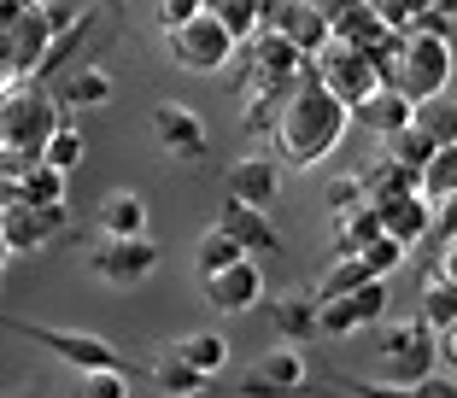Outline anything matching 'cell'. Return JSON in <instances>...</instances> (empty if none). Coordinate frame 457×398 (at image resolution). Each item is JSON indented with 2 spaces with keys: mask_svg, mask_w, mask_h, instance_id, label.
<instances>
[{
  "mask_svg": "<svg viewBox=\"0 0 457 398\" xmlns=\"http://www.w3.org/2000/svg\"><path fill=\"white\" fill-rule=\"evenodd\" d=\"M352 129V112L340 106L335 94L317 82V70L294 82L282 94V112H276V135H270V153L282 170H311L317 159H328Z\"/></svg>",
  "mask_w": 457,
  "mask_h": 398,
  "instance_id": "cell-1",
  "label": "cell"
},
{
  "mask_svg": "<svg viewBox=\"0 0 457 398\" xmlns=\"http://www.w3.org/2000/svg\"><path fill=\"white\" fill-rule=\"evenodd\" d=\"M65 123V112L54 106V94H41L36 82H18V88L0 94V159L12 164H41L54 129Z\"/></svg>",
  "mask_w": 457,
  "mask_h": 398,
  "instance_id": "cell-2",
  "label": "cell"
},
{
  "mask_svg": "<svg viewBox=\"0 0 457 398\" xmlns=\"http://www.w3.org/2000/svg\"><path fill=\"white\" fill-rule=\"evenodd\" d=\"M376 363L381 386H404V393H417L428 375H440V340L422 328V317H404V322H387L376 340Z\"/></svg>",
  "mask_w": 457,
  "mask_h": 398,
  "instance_id": "cell-3",
  "label": "cell"
},
{
  "mask_svg": "<svg viewBox=\"0 0 457 398\" xmlns=\"http://www.w3.org/2000/svg\"><path fill=\"white\" fill-rule=\"evenodd\" d=\"M452 77H457L452 41H440V36H404L393 94H404L411 106H428V100H440V94L452 88Z\"/></svg>",
  "mask_w": 457,
  "mask_h": 398,
  "instance_id": "cell-4",
  "label": "cell"
},
{
  "mask_svg": "<svg viewBox=\"0 0 457 398\" xmlns=\"http://www.w3.org/2000/svg\"><path fill=\"white\" fill-rule=\"evenodd\" d=\"M12 334H24V340L47 345L54 358H65L77 375H123L129 363H123V352L112 340H100V334H77V328H41V322H6Z\"/></svg>",
  "mask_w": 457,
  "mask_h": 398,
  "instance_id": "cell-5",
  "label": "cell"
},
{
  "mask_svg": "<svg viewBox=\"0 0 457 398\" xmlns=\"http://www.w3.org/2000/svg\"><path fill=\"white\" fill-rule=\"evenodd\" d=\"M164 47H170V65L188 70V77H217V70L235 59V41H228V29L212 18V6H200V18H188L176 36H164Z\"/></svg>",
  "mask_w": 457,
  "mask_h": 398,
  "instance_id": "cell-6",
  "label": "cell"
},
{
  "mask_svg": "<svg viewBox=\"0 0 457 398\" xmlns=\"http://www.w3.org/2000/svg\"><path fill=\"white\" fill-rule=\"evenodd\" d=\"M311 70H317V82H323L346 112H358L370 94H381V77H376V65H370V54H358L346 41H328L323 54L311 59Z\"/></svg>",
  "mask_w": 457,
  "mask_h": 398,
  "instance_id": "cell-7",
  "label": "cell"
},
{
  "mask_svg": "<svg viewBox=\"0 0 457 398\" xmlns=\"http://www.w3.org/2000/svg\"><path fill=\"white\" fill-rule=\"evenodd\" d=\"M264 29L270 36H282L287 47H299L305 59H317L328 47V6H317V0H270L264 6Z\"/></svg>",
  "mask_w": 457,
  "mask_h": 398,
  "instance_id": "cell-8",
  "label": "cell"
},
{
  "mask_svg": "<svg viewBox=\"0 0 457 398\" xmlns=\"http://www.w3.org/2000/svg\"><path fill=\"white\" fill-rule=\"evenodd\" d=\"M159 269V246L153 240H100L88 253V276L106 287H141Z\"/></svg>",
  "mask_w": 457,
  "mask_h": 398,
  "instance_id": "cell-9",
  "label": "cell"
},
{
  "mask_svg": "<svg viewBox=\"0 0 457 398\" xmlns=\"http://www.w3.org/2000/svg\"><path fill=\"white\" fill-rule=\"evenodd\" d=\"M311 375L305 352H294V345H276V352H264V358L253 363V369L241 375V386H235V398H287L299 393Z\"/></svg>",
  "mask_w": 457,
  "mask_h": 398,
  "instance_id": "cell-10",
  "label": "cell"
},
{
  "mask_svg": "<svg viewBox=\"0 0 457 398\" xmlns=\"http://www.w3.org/2000/svg\"><path fill=\"white\" fill-rule=\"evenodd\" d=\"M153 141H159L164 159H205V118L182 100H159L153 106Z\"/></svg>",
  "mask_w": 457,
  "mask_h": 398,
  "instance_id": "cell-11",
  "label": "cell"
},
{
  "mask_svg": "<svg viewBox=\"0 0 457 398\" xmlns=\"http://www.w3.org/2000/svg\"><path fill=\"white\" fill-rule=\"evenodd\" d=\"M387 281H370V287H358V293H346V299H317V322H323V334H335V340H346V334H363L370 322H381L387 317Z\"/></svg>",
  "mask_w": 457,
  "mask_h": 398,
  "instance_id": "cell-12",
  "label": "cell"
},
{
  "mask_svg": "<svg viewBox=\"0 0 457 398\" xmlns=\"http://www.w3.org/2000/svg\"><path fill=\"white\" fill-rule=\"evenodd\" d=\"M282 164H276V153H246V159L228 164V199L235 205H253V211L270 217V205L282 199Z\"/></svg>",
  "mask_w": 457,
  "mask_h": 398,
  "instance_id": "cell-13",
  "label": "cell"
},
{
  "mask_svg": "<svg viewBox=\"0 0 457 398\" xmlns=\"http://www.w3.org/2000/svg\"><path fill=\"white\" fill-rule=\"evenodd\" d=\"M311 70V59L299 54V47H287L282 36H258V47H253V88H270V94H287L299 77Z\"/></svg>",
  "mask_w": 457,
  "mask_h": 398,
  "instance_id": "cell-14",
  "label": "cell"
},
{
  "mask_svg": "<svg viewBox=\"0 0 457 398\" xmlns=\"http://www.w3.org/2000/svg\"><path fill=\"white\" fill-rule=\"evenodd\" d=\"M258 299H264V269H258L253 258H241L235 269H223V276L205 281V305L223 311V317H246Z\"/></svg>",
  "mask_w": 457,
  "mask_h": 398,
  "instance_id": "cell-15",
  "label": "cell"
},
{
  "mask_svg": "<svg viewBox=\"0 0 457 398\" xmlns=\"http://www.w3.org/2000/svg\"><path fill=\"white\" fill-rule=\"evenodd\" d=\"M376 217H381V235L399 240L404 253L417 246V240L434 235V205L422 194H399V199H376Z\"/></svg>",
  "mask_w": 457,
  "mask_h": 398,
  "instance_id": "cell-16",
  "label": "cell"
},
{
  "mask_svg": "<svg viewBox=\"0 0 457 398\" xmlns=\"http://www.w3.org/2000/svg\"><path fill=\"white\" fill-rule=\"evenodd\" d=\"M217 228H223V235L235 240L246 258H253V253H282V228L270 223L264 211H253V205H235V199H223V211H217Z\"/></svg>",
  "mask_w": 457,
  "mask_h": 398,
  "instance_id": "cell-17",
  "label": "cell"
},
{
  "mask_svg": "<svg viewBox=\"0 0 457 398\" xmlns=\"http://www.w3.org/2000/svg\"><path fill=\"white\" fill-rule=\"evenodd\" d=\"M59 228H65V205L59 211H36V205H6L0 211V235H6L12 253H41Z\"/></svg>",
  "mask_w": 457,
  "mask_h": 398,
  "instance_id": "cell-18",
  "label": "cell"
},
{
  "mask_svg": "<svg viewBox=\"0 0 457 398\" xmlns=\"http://www.w3.org/2000/svg\"><path fill=\"white\" fill-rule=\"evenodd\" d=\"M54 47V29H47V18H41V6H29V18L6 36V70H12L18 82H29L41 70V54Z\"/></svg>",
  "mask_w": 457,
  "mask_h": 398,
  "instance_id": "cell-19",
  "label": "cell"
},
{
  "mask_svg": "<svg viewBox=\"0 0 457 398\" xmlns=\"http://www.w3.org/2000/svg\"><path fill=\"white\" fill-rule=\"evenodd\" d=\"M95 228H100V240H147V199L129 194V187L106 194L95 211Z\"/></svg>",
  "mask_w": 457,
  "mask_h": 398,
  "instance_id": "cell-20",
  "label": "cell"
},
{
  "mask_svg": "<svg viewBox=\"0 0 457 398\" xmlns=\"http://www.w3.org/2000/svg\"><path fill=\"white\" fill-rule=\"evenodd\" d=\"M112 94H118V82H112V70H100V65H77L65 82H59V94H54V106L65 112H100V106H112Z\"/></svg>",
  "mask_w": 457,
  "mask_h": 398,
  "instance_id": "cell-21",
  "label": "cell"
},
{
  "mask_svg": "<svg viewBox=\"0 0 457 398\" xmlns=\"http://www.w3.org/2000/svg\"><path fill=\"white\" fill-rule=\"evenodd\" d=\"M270 322H276V334H282L287 345H305V340H317V334H323V322H317V293H276V299H270Z\"/></svg>",
  "mask_w": 457,
  "mask_h": 398,
  "instance_id": "cell-22",
  "label": "cell"
},
{
  "mask_svg": "<svg viewBox=\"0 0 457 398\" xmlns=\"http://www.w3.org/2000/svg\"><path fill=\"white\" fill-rule=\"evenodd\" d=\"M328 36L335 41H346V47H358V54H376L381 41H387V29H381V18H376V0L370 6H328Z\"/></svg>",
  "mask_w": 457,
  "mask_h": 398,
  "instance_id": "cell-23",
  "label": "cell"
},
{
  "mask_svg": "<svg viewBox=\"0 0 457 398\" xmlns=\"http://www.w3.org/2000/svg\"><path fill=\"white\" fill-rule=\"evenodd\" d=\"M352 123H363L370 135H381V141H393V135H404L411 123H417V106L404 100V94H393V88H381V94H370L358 112H352Z\"/></svg>",
  "mask_w": 457,
  "mask_h": 398,
  "instance_id": "cell-24",
  "label": "cell"
},
{
  "mask_svg": "<svg viewBox=\"0 0 457 398\" xmlns=\"http://www.w3.org/2000/svg\"><path fill=\"white\" fill-rule=\"evenodd\" d=\"M170 358H176V363H188L194 375H205V381H212V375L228 363V340H223V334H212V328L182 334V340L170 345Z\"/></svg>",
  "mask_w": 457,
  "mask_h": 398,
  "instance_id": "cell-25",
  "label": "cell"
},
{
  "mask_svg": "<svg viewBox=\"0 0 457 398\" xmlns=\"http://www.w3.org/2000/svg\"><path fill=\"white\" fill-rule=\"evenodd\" d=\"M18 205L59 211V205H65V176H59L54 164H24V170H18Z\"/></svg>",
  "mask_w": 457,
  "mask_h": 398,
  "instance_id": "cell-26",
  "label": "cell"
},
{
  "mask_svg": "<svg viewBox=\"0 0 457 398\" xmlns=\"http://www.w3.org/2000/svg\"><path fill=\"white\" fill-rule=\"evenodd\" d=\"M376 240H381L376 205H363V211H352V217H335V258H358V253H370Z\"/></svg>",
  "mask_w": 457,
  "mask_h": 398,
  "instance_id": "cell-27",
  "label": "cell"
},
{
  "mask_svg": "<svg viewBox=\"0 0 457 398\" xmlns=\"http://www.w3.org/2000/svg\"><path fill=\"white\" fill-rule=\"evenodd\" d=\"M141 375H147V381L159 386V393H170V398H194V393H205V386H212L205 375H194L188 363H176L170 352H159L153 363H141Z\"/></svg>",
  "mask_w": 457,
  "mask_h": 398,
  "instance_id": "cell-28",
  "label": "cell"
},
{
  "mask_svg": "<svg viewBox=\"0 0 457 398\" xmlns=\"http://www.w3.org/2000/svg\"><path fill=\"white\" fill-rule=\"evenodd\" d=\"M241 246H235V240H228L223 235V228H205V235L200 240H194V269H200V281H212V276H223V269H235V264H241Z\"/></svg>",
  "mask_w": 457,
  "mask_h": 398,
  "instance_id": "cell-29",
  "label": "cell"
},
{
  "mask_svg": "<svg viewBox=\"0 0 457 398\" xmlns=\"http://www.w3.org/2000/svg\"><path fill=\"white\" fill-rule=\"evenodd\" d=\"M417 317H422V328H428L434 340L452 334L457 328V287H445L440 276H428V281H422V311H417Z\"/></svg>",
  "mask_w": 457,
  "mask_h": 398,
  "instance_id": "cell-30",
  "label": "cell"
},
{
  "mask_svg": "<svg viewBox=\"0 0 457 398\" xmlns=\"http://www.w3.org/2000/svg\"><path fill=\"white\" fill-rule=\"evenodd\" d=\"M212 18L228 29V41H235V47H241L246 36H258V29H264V6H258V0H212Z\"/></svg>",
  "mask_w": 457,
  "mask_h": 398,
  "instance_id": "cell-31",
  "label": "cell"
},
{
  "mask_svg": "<svg viewBox=\"0 0 457 398\" xmlns=\"http://www.w3.org/2000/svg\"><path fill=\"white\" fill-rule=\"evenodd\" d=\"M434 153H440V146H434L428 135H422L417 123H411V129H404V135H393V141H387V153H381V159H393V164H399V170L422 176V170H428V164H434Z\"/></svg>",
  "mask_w": 457,
  "mask_h": 398,
  "instance_id": "cell-32",
  "label": "cell"
},
{
  "mask_svg": "<svg viewBox=\"0 0 457 398\" xmlns=\"http://www.w3.org/2000/svg\"><path fill=\"white\" fill-rule=\"evenodd\" d=\"M370 269H363V258H335V264L323 269V281H317V299H346V293H358V287H370Z\"/></svg>",
  "mask_w": 457,
  "mask_h": 398,
  "instance_id": "cell-33",
  "label": "cell"
},
{
  "mask_svg": "<svg viewBox=\"0 0 457 398\" xmlns=\"http://www.w3.org/2000/svg\"><path fill=\"white\" fill-rule=\"evenodd\" d=\"M82 153H88V141H82V129H77V118H65L54 129V141H47V153H41V164H54L59 176H71L82 164Z\"/></svg>",
  "mask_w": 457,
  "mask_h": 398,
  "instance_id": "cell-34",
  "label": "cell"
},
{
  "mask_svg": "<svg viewBox=\"0 0 457 398\" xmlns=\"http://www.w3.org/2000/svg\"><path fill=\"white\" fill-rule=\"evenodd\" d=\"M422 199H428V205L457 199V146H440V153H434V164L422 170Z\"/></svg>",
  "mask_w": 457,
  "mask_h": 398,
  "instance_id": "cell-35",
  "label": "cell"
},
{
  "mask_svg": "<svg viewBox=\"0 0 457 398\" xmlns=\"http://www.w3.org/2000/svg\"><path fill=\"white\" fill-rule=\"evenodd\" d=\"M417 129L428 135L434 146H457V106L445 100V94L428 100V106H417Z\"/></svg>",
  "mask_w": 457,
  "mask_h": 398,
  "instance_id": "cell-36",
  "label": "cell"
},
{
  "mask_svg": "<svg viewBox=\"0 0 457 398\" xmlns=\"http://www.w3.org/2000/svg\"><path fill=\"white\" fill-rule=\"evenodd\" d=\"M328 211H335V217H352V211H363V205H370V187H363V176H335V182H328Z\"/></svg>",
  "mask_w": 457,
  "mask_h": 398,
  "instance_id": "cell-37",
  "label": "cell"
},
{
  "mask_svg": "<svg viewBox=\"0 0 457 398\" xmlns=\"http://www.w3.org/2000/svg\"><path fill=\"white\" fill-rule=\"evenodd\" d=\"M358 258H363V269H370V276H376V281H387L393 269L404 264V246H399V240H387V235H381L376 246H370V253H358Z\"/></svg>",
  "mask_w": 457,
  "mask_h": 398,
  "instance_id": "cell-38",
  "label": "cell"
},
{
  "mask_svg": "<svg viewBox=\"0 0 457 398\" xmlns=\"http://www.w3.org/2000/svg\"><path fill=\"white\" fill-rule=\"evenodd\" d=\"M200 6H205V0H159V6H153V18H159L164 36H176L188 18H200Z\"/></svg>",
  "mask_w": 457,
  "mask_h": 398,
  "instance_id": "cell-39",
  "label": "cell"
},
{
  "mask_svg": "<svg viewBox=\"0 0 457 398\" xmlns=\"http://www.w3.org/2000/svg\"><path fill=\"white\" fill-rule=\"evenodd\" d=\"M328 381H335L340 393H352V398H417V393H404V386H381V381H363V375H328Z\"/></svg>",
  "mask_w": 457,
  "mask_h": 398,
  "instance_id": "cell-40",
  "label": "cell"
},
{
  "mask_svg": "<svg viewBox=\"0 0 457 398\" xmlns=\"http://www.w3.org/2000/svg\"><path fill=\"white\" fill-rule=\"evenodd\" d=\"M77 398H129V375H82Z\"/></svg>",
  "mask_w": 457,
  "mask_h": 398,
  "instance_id": "cell-41",
  "label": "cell"
},
{
  "mask_svg": "<svg viewBox=\"0 0 457 398\" xmlns=\"http://www.w3.org/2000/svg\"><path fill=\"white\" fill-rule=\"evenodd\" d=\"M411 36H440V41H452V18H445V6H417Z\"/></svg>",
  "mask_w": 457,
  "mask_h": 398,
  "instance_id": "cell-42",
  "label": "cell"
},
{
  "mask_svg": "<svg viewBox=\"0 0 457 398\" xmlns=\"http://www.w3.org/2000/svg\"><path fill=\"white\" fill-rule=\"evenodd\" d=\"M41 18H47V29H54V36H71V29H77L88 12H82V6H41Z\"/></svg>",
  "mask_w": 457,
  "mask_h": 398,
  "instance_id": "cell-43",
  "label": "cell"
},
{
  "mask_svg": "<svg viewBox=\"0 0 457 398\" xmlns=\"http://www.w3.org/2000/svg\"><path fill=\"white\" fill-rule=\"evenodd\" d=\"M434 240H440V246H457V199L434 205Z\"/></svg>",
  "mask_w": 457,
  "mask_h": 398,
  "instance_id": "cell-44",
  "label": "cell"
},
{
  "mask_svg": "<svg viewBox=\"0 0 457 398\" xmlns=\"http://www.w3.org/2000/svg\"><path fill=\"white\" fill-rule=\"evenodd\" d=\"M417 398H457V381L452 375H428V381L417 386Z\"/></svg>",
  "mask_w": 457,
  "mask_h": 398,
  "instance_id": "cell-45",
  "label": "cell"
},
{
  "mask_svg": "<svg viewBox=\"0 0 457 398\" xmlns=\"http://www.w3.org/2000/svg\"><path fill=\"white\" fill-rule=\"evenodd\" d=\"M434 276H440L445 287H457V246H445V253H440V269H434Z\"/></svg>",
  "mask_w": 457,
  "mask_h": 398,
  "instance_id": "cell-46",
  "label": "cell"
},
{
  "mask_svg": "<svg viewBox=\"0 0 457 398\" xmlns=\"http://www.w3.org/2000/svg\"><path fill=\"white\" fill-rule=\"evenodd\" d=\"M440 363H445V369H457V328L440 334Z\"/></svg>",
  "mask_w": 457,
  "mask_h": 398,
  "instance_id": "cell-47",
  "label": "cell"
},
{
  "mask_svg": "<svg viewBox=\"0 0 457 398\" xmlns=\"http://www.w3.org/2000/svg\"><path fill=\"white\" fill-rule=\"evenodd\" d=\"M6 205H18V182L12 176H0V211H6Z\"/></svg>",
  "mask_w": 457,
  "mask_h": 398,
  "instance_id": "cell-48",
  "label": "cell"
},
{
  "mask_svg": "<svg viewBox=\"0 0 457 398\" xmlns=\"http://www.w3.org/2000/svg\"><path fill=\"white\" fill-rule=\"evenodd\" d=\"M6 258H12V246H6V235H0V269H6Z\"/></svg>",
  "mask_w": 457,
  "mask_h": 398,
  "instance_id": "cell-49",
  "label": "cell"
},
{
  "mask_svg": "<svg viewBox=\"0 0 457 398\" xmlns=\"http://www.w3.org/2000/svg\"><path fill=\"white\" fill-rule=\"evenodd\" d=\"M445 100H452V106H457V77H452V88H445Z\"/></svg>",
  "mask_w": 457,
  "mask_h": 398,
  "instance_id": "cell-50",
  "label": "cell"
}]
</instances>
